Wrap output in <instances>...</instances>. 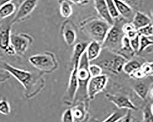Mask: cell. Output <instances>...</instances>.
Returning a JSON list of instances; mask_svg holds the SVG:
<instances>
[{
	"instance_id": "1",
	"label": "cell",
	"mask_w": 153,
	"mask_h": 122,
	"mask_svg": "<svg viewBox=\"0 0 153 122\" xmlns=\"http://www.w3.org/2000/svg\"><path fill=\"white\" fill-rule=\"evenodd\" d=\"M3 68L22 84L25 88L26 98L34 97L42 88L43 82L40 75L18 68L7 63L3 64Z\"/></svg>"
},
{
	"instance_id": "2",
	"label": "cell",
	"mask_w": 153,
	"mask_h": 122,
	"mask_svg": "<svg viewBox=\"0 0 153 122\" xmlns=\"http://www.w3.org/2000/svg\"><path fill=\"white\" fill-rule=\"evenodd\" d=\"M101 50L99 56L91 62L98 64L102 69L107 70L114 74H117L123 71L124 64L128 61L123 56L116 54L108 49Z\"/></svg>"
},
{
	"instance_id": "3",
	"label": "cell",
	"mask_w": 153,
	"mask_h": 122,
	"mask_svg": "<svg viewBox=\"0 0 153 122\" xmlns=\"http://www.w3.org/2000/svg\"><path fill=\"white\" fill-rule=\"evenodd\" d=\"M89 65V61L85 51L81 57L78 69L79 87L74 100L75 102L83 99L88 97V83L91 77L88 70Z\"/></svg>"
},
{
	"instance_id": "4",
	"label": "cell",
	"mask_w": 153,
	"mask_h": 122,
	"mask_svg": "<svg viewBox=\"0 0 153 122\" xmlns=\"http://www.w3.org/2000/svg\"><path fill=\"white\" fill-rule=\"evenodd\" d=\"M114 21L113 25L109 29L105 39L102 44V48L108 49L111 51L118 50L121 48V41L124 34L122 30V27L124 24V18L118 19Z\"/></svg>"
},
{
	"instance_id": "5",
	"label": "cell",
	"mask_w": 153,
	"mask_h": 122,
	"mask_svg": "<svg viewBox=\"0 0 153 122\" xmlns=\"http://www.w3.org/2000/svg\"><path fill=\"white\" fill-rule=\"evenodd\" d=\"M111 26L104 20L95 18L85 22L82 27L90 37L102 45Z\"/></svg>"
},
{
	"instance_id": "6",
	"label": "cell",
	"mask_w": 153,
	"mask_h": 122,
	"mask_svg": "<svg viewBox=\"0 0 153 122\" xmlns=\"http://www.w3.org/2000/svg\"><path fill=\"white\" fill-rule=\"evenodd\" d=\"M29 60L33 67L44 72H51L57 67V62L51 53L34 55L31 56Z\"/></svg>"
},
{
	"instance_id": "7",
	"label": "cell",
	"mask_w": 153,
	"mask_h": 122,
	"mask_svg": "<svg viewBox=\"0 0 153 122\" xmlns=\"http://www.w3.org/2000/svg\"><path fill=\"white\" fill-rule=\"evenodd\" d=\"M33 38L27 33L11 34V44L16 54L22 55L26 52L33 42Z\"/></svg>"
},
{
	"instance_id": "8",
	"label": "cell",
	"mask_w": 153,
	"mask_h": 122,
	"mask_svg": "<svg viewBox=\"0 0 153 122\" xmlns=\"http://www.w3.org/2000/svg\"><path fill=\"white\" fill-rule=\"evenodd\" d=\"M80 58H76L72 59L74 68L70 75L68 86L66 93V100L67 103H71L74 100L75 97L79 87L78 71Z\"/></svg>"
},
{
	"instance_id": "9",
	"label": "cell",
	"mask_w": 153,
	"mask_h": 122,
	"mask_svg": "<svg viewBox=\"0 0 153 122\" xmlns=\"http://www.w3.org/2000/svg\"><path fill=\"white\" fill-rule=\"evenodd\" d=\"M108 80L107 75L105 74L90 78L87 85L88 97L90 99H93L95 95L105 89Z\"/></svg>"
},
{
	"instance_id": "10",
	"label": "cell",
	"mask_w": 153,
	"mask_h": 122,
	"mask_svg": "<svg viewBox=\"0 0 153 122\" xmlns=\"http://www.w3.org/2000/svg\"><path fill=\"white\" fill-rule=\"evenodd\" d=\"M38 0H25L20 6L12 24H15L24 20L32 13L37 5Z\"/></svg>"
},
{
	"instance_id": "11",
	"label": "cell",
	"mask_w": 153,
	"mask_h": 122,
	"mask_svg": "<svg viewBox=\"0 0 153 122\" xmlns=\"http://www.w3.org/2000/svg\"><path fill=\"white\" fill-rule=\"evenodd\" d=\"M105 97L109 101L115 105L118 109H126L132 111L138 109L137 107L126 96L107 93Z\"/></svg>"
},
{
	"instance_id": "12",
	"label": "cell",
	"mask_w": 153,
	"mask_h": 122,
	"mask_svg": "<svg viewBox=\"0 0 153 122\" xmlns=\"http://www.w3.org/2000/svg\"><path fill=\"white\" fill-rule=\"evenodd\" d=\"M10 27L0 31V49L9 55H14L15 50L11 44V32Z\"/></svg>"
},
{
	"instance_id": "13",
	"label": "cell",
	"mask_w": 153,
	"mask_h": 122,
	"mask_svg": "<svg viewBox=\"0 0 153 122\" xmlns=\"http://www.w3.org/2000/svg\"><path fill=\"white\" fill-rule=\"evenodd\" d=\"M94 7L99 15L102 19L106 21L108 24L113 25L114 20L111 18L109 13L105 0H94Z\"/></svg>"
},
{
	"instance_id": "14",
	"label": "cell",
	"mask_w": 153,
	"mask_h": 122,
	"mask_svg": "<svg viewBox=\"0 0 153 122\" xmlns=\"http://www.w3.org/2000/svg\"><path fill=\"white\" fill-rule=\"evenodd\" d=\"M117 10L120 15L125 20L133 19L135 14H134V9L130 6L121 0H114Z\"/></svg>"
},
{
	"instance_id": "15",
	"label": "cell",
	"mask_w": 153,
	"mask_h": 122,
	"mask_svg": "<svg viewBox=\"0 0 153 122\" xmlns=\"http://www.w3.org/2000/svg\"><path fill=\"white\" fill-rule=\"evenodd\" d=\"M102 49V45L97 41L94 40L88 43L85 52L89 62L93 61L99 56Z\"/></svg>"
},
{
	"instance_id": "16",
	"label": "cell",
	"mask_w": 153,
	"mask_h": 122,
	"mask_svg": "<svg viewBox=\"0 0 153 122\" xmlns=\"http://www.w3.org/2000/svg\"><path fill=\"white\" fill-rule=\"evenodd\" d=\"M131 23L136 29L138 30L151 23V20L147 15L138 11L135 13Z\"/></svg>"
},
{
	"instance_id": "17",
	"label": "cell",
	"mask_w": 153,
	"mask_h": 122,
	"mask_svg": "<svg viewBox=\"0 0 153 122\" xmlns=\"http://www.w3.org/2000/svg\"><path fill=\"white\" fill-rule=\"evenodd\" d=\"M60 13L62 17L64 18H69L73 13L72 2L69 0H59Z\"/></svg>"
},
{
	"instance_id": "18",
	"label": "cell",
	"mask_w": 153,
	"mask_h": 122,
	"mask_svg": "<svg viewBox=\"0 0 153 122\" xmlns=\"http://www.w3.org/2000/svg\"><path fill=\"white\" fill-rule=\"evenodd\" d=\"M63 36L64 40L68 45H73L76 39V34L75 31L72 27L66 26L63 31Z\"/></svg>"
},
{
	"instance_id": "19",
	"label": "cell",
	"mask_w": 153,
	"mask_h": 122,
	"mask_svg": "<svg viewBox=\"0 0 153 122\" xmlns=\"http://www.w3.org/2000/svg\"><path fill=\"white\" fill-rule=\"evenodd\" d=\"M134 90L138 97L145 100L149 92V86L144 82H140L135 85Z\"/></svg>"
},
{
	"instance_id": "20",
	"label": "cell",
	"mask_w": 153,
	"mask_h": 122,
	"mask_svg": "<svg viewBox=\"0 0 153 122\" xmlns=\"http://www.w3.org/2000/svg\"><path fill=\"white\" fill-rule=\"evenodd\" d=\"M141 64L137 60L127 61L124 64L123 71L126 74L130 75L133 72L140 68Z\"/></svg>"
},
{
	"instance_id": "21",
	"label": "cell",
	"mask_w": 153,
	"mask_h": 122,
	"mask_svg": "<svg viewBox=\"0 0 153 122\" xmlns=\"http://www.w3.org/2000/svg\"><path fill=\"white\" fill-rule=\"evenodd\" d=\"M15 6L12 2L7 3L0 7V20L12 15L15 11Z\"/></svg>"
},
{
	"instance_id": "22",
	"label": "cell",
	"mask_w": 153,
	"mask_h": 122,
	"mask_svg": "<svg viewBox=\"0 0 153 122\" xmlns=\"http://www.w3.org/2000/svg\"><path fill=\"white\" fill-rule=\"evenodd\" d=\"M120 110L115 111L111 115L109 116L104 122H119L126 115L128 110L126 109H119Z\"/></svg>"
},
{
	"instance_id": "23",
	"label": "cell",
	"mask_w": 153,
	"mask_h": 122,
	"mask_svg": "<svg viewBox=\"0 0 153 122\" xmlns=\"http://www.w3.org/2000/svg\"><path fill=\"white\" fill-rule=\"evenodd\" d=\"M73 110L74 121H81L85 118V108L83 106H77L74 107Z\"/></svg>"
},
{
	"instance_id": "24",
	"label": "cell",
	"mask_w": 153,
	"mask_h": 122,
	"mask_svg": "<svg viewBox=\"0 0 153 122\" xmlns=\"http://www.w3.org/2000/svg\"><path fill=\"white\" fill-rule=\"evenodd\" d=\"M122 51L128 52L132 55L135 54L131 46L130 39L125 35H124L121 41V48L120 51Z\"/></svg>"
},
{
	"instance_id": "25",
	"label": "cell",
	"mask_w": 153,
	"mask_h": 122,
	"mask_svg": "<svg viewBox=\"0 0 153 122\" xmlns=\"http://www.w3.org/2000/svg\"><path fill=\"white\" fill-rule=\"evenodd\" d=\"M110 15L113 19L119 18L120 14L117 10L114 0H105Z\"/></svg>"
},
{
	"instance_id": "26",
	"label": "cell",
	"mask_w": 153,
	"mask_h": 122,
	"mask_svg": "<svg viewBox=\"0 0 153 122\" xmlns=\"http://www.w3.org/2000/svg\"><path fill=\"white\" fill-rule=\"evenodd\" d=\"M138 33L140 36L150 37L153 36V24H149L145 26L142 28L137 30Z\"/></svg>"
},
{
	"instance_id": "27",
	"label": "cell",
	"mask_w": 153,
	"mask_h": 122,
	"mask_svg": "<svg viewBox=\"0 0 153 122\" xmlns=\"http://www.w3.org/2000/svg\"><path fill=\"white\" fill-rule=\"evenodd\" d=\"M140 46L138 53H141L149 46H153V40L149 39V38L140 36Z\"/></svg>"
},
{
	"instance_id": "28",
	"label": "cell",
	"mask_w": 153,
	"mask_h": 122,
	"mask_svg": "<svg viewBox=\"0 0 153 122\" xmlns=\"http://www.w3.org/2000/svg\"><path fill=\"white\" fill-rule=\"evenodd\" d=\"M88 70L91 77L99 76L102 74L103 69L99 65L96 64L92 63L91 64H89Z\"/></svg>"
},
{
	"instance_id": "29",
	"label": "cell",
	"mask_w": 153,
	"mask_h": 122,
	"mask_svg": "<svg viewBox=\"0 0 153 122\" xmlns=\"http://www.w3.org/2000/svg\"><path fill=\"white\" fill-rule=\"evenodd\" d=\"M143 120L144 122H153V115L151 109V106L147 105L143 110Z\"/></svg>"
},
{
	"instance_id": "30",
	"label": "cell",
	"mask_w": 153,
	"mask_h": 122,
	"mask_svg": "<svg viewBox=\"0 0 153 122\" xmlns=\"http://www.w3.org/2000/svg\"><path fill=\"white\" fill-rule=\"evenodd\" d=\"M11 113L10 104L6 100H0V113L8 115Z\"/></svg>"
},
{
	"instance_id": "31",
	"label": "cell",
	"mask_w": 153,
	"mask_h": 122,
	"mask_svg": "<svg viewBox=\"0 0 153 122\" xmlns=\"http://www.w3.org/2000/svg\"><path fill=\"white\" fill-rule=\"evenodd\" d=\"M145 76H153V62H147L142 64L141 67Z\"/></svg>"
},
{
	"instance_id": "32",
	"label": "cell",
	"mask_w": 153,
	"mask_h": 122,
	"mask_svg": "<svg viewBox=\"0 0 153 122\" xmlns=\"http://www.w3.org/2000/svg\"><path fill=\"white\" fill-rule=\"evenodd\" d=\"M140 36L139 34L133 39H130L131 46L135 54L138 53L140 46Z\"/></svg>"
},
{
	"instance_id": "33",
	"label": "cell",
	"mask_w": 153,
	"mask_h": 122,
	"mask_svg": "<svg viewBox=\"0 0 153 122\" xmlns=\"http://www.w3.org/2000/svg\"><path fill=\"white\" fill-rule=\"evenodd\" d=\"M62 121L63 122H74L73 110L71 109H68L65 111L62 115Z\"/></svg>"
},
{
	"instance_id": "34",
	"label": "cell",
	"mask_w": 153,
	"mask_h": 122,
	"mask_svg": "<svg viewBox=\"0 0 153 122\" xmlns=\"http://www.w3.org/2000/svg\"><path fill=\"white\" fill-rule=\"evenodd\" d=\"M130 6L134 9H139L141 7L142 0H121Z\"/></svg>"
},
{
	"instance_id": "35",
	"label": "cell",
	"mask_w": 153,
	"mask_h": 122,
	"mask_svg": "<svg viewBox=\"0 0 153 122\" xmlns=\"http://www.w3.org/2000/svg\"><path fill=\"white\" fill-rule=\"evenodd\" d=\"M129 75L131 78L137 80L142 79L144 77H146L141 68L139 69L134 71Z\"/></svg>"
},
{
	"instance_id": "36",
	"label": "cell",
	"mask_w": 153,
	"mask_h": 122,
	"mask_svg": "<svg viewBox=\"0 0 153 122\" xmlns=\"http://www.w3.org/2000/svg\"><path fill=\"white\" fill-rule=\"evenodd\" d=\"M122 30L123 32L124 35L127 34L128 33L134 30H137L135 27L134 26V25L131 23H125L122 27Z\"/></svg>"
},
{
	"instance_id": "37",
	"label": "cell",
	"mask_w": 153,
	"mask_h": 122,
	"mask_svg": "<svg viewBox=\"0 0 153 122\" xmlns=\"http://www.w3.org/2000/svg\"><path fill=\"white\" fill-rule=\"evenodd\" d=\"M10 78V74L7 71L5 73L0 72V84L8 80Z\"/></svg>"
},
{
	"instance_id": "38",
	"label": "cell",
	"mask_w": 153,
	"mask_h": 122,
	"mask_svg": "<svg viewBox=\"0 0 153 122\" xmlns=\"http://www.w3.org/2000/svg\"><path fill=\"white\" fill-rule=\"evenodd\" d=\"M70 2L74 4L79 5H84L88 4L89 0H69Z\"/></svg>"
},
{
	"instance_id": "39",
	"label": "cell",
	"mask_w": 153,
	"mask_h": 122,
	"mask_svg": "<svg viewBox=\"0 0 153 122\" xmlns=\"http://www.w3.org/2000/svg\"><path fill=\"white\" fill-rule=\"evenodd\" d=\"M12 0H0V7L3 5L11 2Z\"/></svg>"
},
{
	"instance_id": "40",
	"label": "cell",
	"mask_w": 153,
	"mask_h": 122,
	"mask_svg": "<svg viewBox=\"0 0 153 122\" xmlns=\"http://www.w3.org/2000/svg\"><path fill=\"white\" fill-rule=\"evenodd\" d=\"M150 95L151 98L153 99V86H152V87L150 90Z\"/></svg>"
},
{
	"instance_id": "41",
	"label": "cell",
	"mask_w": 153,
	"mask_h": 122,
	"mask_svg": "<svg viewBox=\"0 0 153 122\" xmlns=\"http://www.w3.org/2000/svg\"><path fill=\"white\" fill-rule=\"evenodd\" d=\"M151 111H152V113H153V104H152L151 105Z\"/></svg>"
},
{
	"instance_id": "42",
	"label": "cell",
	"mask_w": 153,
	"mask_h": 122,
	"mask_svg": "<svg viewBox=\"0 0 153 122\" xmlns=\"http://www.w3.org/2000/svg\"><path fill=\"white\" fill-rule=\"evenodd\" d=\"M0 100H1V99H0Z\"/></svg>"
}]
</instances>
